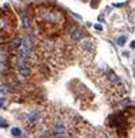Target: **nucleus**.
I'll return each mask as SVG.
<instances>
[{"instance_id":"1","label":"nucleus","mask_w":135,"mask_h":138,"mask_svg":"<svg viewBox=\"0 0 135 138\" xmlns=\"http://www.w3.org/2000/svg\"><path fill=\"white\" fill-rule=\"evenodd\" d=\"M34 18L38 26L48 34L60 32L66 23V17L63 14V11L52 6L37 7L34 12Z\"/></svg>"},{"instance_id":"2","label":"nucleus","mask_w":135,"mask_h":138,"mask_svg":"<svg viewBox=\"0 0 135 138\" xmlns=\"http://www.w3.org/2000/svg\"><path fill=\"white\" fill-rule=\"evenodd\" d=\"M15 25H17V21L12 12L0 14V34L1 36H7L8 33H11Z\"/></svg>"},{"instance_id":"3","label":"nucleus","mask_w":135,"mask_h":138,"mask_svg":"<svg viewBox=\"0 0 135 138\" xmlns=\"http://www.w3.org/2000/svg\"><path fill=\"white\" fill-rule=\"evenodd\" d=\"M19 55L25 56V58H32L33 56V42L29 37H25L21 40V45H19Z\"/></svg>"},{"instance_id":"4","label":"nucleus","mask_w":135,"mask_h":138,"mask_svg":"<svg viewBox=\"0 0 135 138\" xmlns=\"http://www.w3.org/2000/svg\"><path fill=\"white\" fill-rule=\"evenodd\" d=\"M70 36H71V38H72L74 41H79L81 38L83 37V30L79 29V27H74V29L71 30Z\"/></svg>"},{"instance_id":"5","label":"nucleus","mask_w":135,"mask_h":138,"mask_svg":"<svg viewBox=\"0 0 135 138\" xmlns=\"http://www.w3.org/2000/svg\"><path fill=\"white\" fill-rule=\"evenodd\" d=\"M38 120H40V114H38L37 111H32L27 115V122H29L30 124H35Z\"/></svg>"},{"instance_id":"6","label":"nucleus","mask_w":135,"mask_h":138,"mask_svg":"<svg viewBox=\"0 0 135 138\" xmlns=\"http://www.w3.org/2000/svg\"><path fill=\"white\" fill-rule=\"evenodd\" d=\"M108 79L111 81V82H113V83H119L118 75H116V74H113L112 71H109V73H108Z\"/></svg>"},{"instance_id":"7","label":"nucleus","mask_w":135,"mask_h":138,"mask_svg":"<svg viewBox=\"0 0 135 138\" xmlns=\"http://www.w3.org/2000/svg\"><path fill=\"white\" fill-rule=\"evenodd\" d=\"M22 22H23V26L25 27H30V22H29V18L27 17H22Z\"/></svg>"},{"instance_id":"8","label":"nucleus","mask_w":135,"mask_h":138,"mask_svg":"<svg viewBox=\"0 0 135 138\" xmlns=\"http://www.w3.org/2000/svg\"><path fill=\"white\" fill-rule=\"evenodd\" d=\"M11 134L14 135V137H18V135L21 134V130L18 129V127H14V129L11 130Z\"/></svg>"},{"instance_id":"9","label":"nucleus","mask_w":135,"mask_h":138,"mask_svg":"<svg viewBox=\"0 0 135 138\" xmlns=\"http://www.w3.org/2000/svg\"><path fill=\"white\" fill-rule=\"evenodd\" d=\"M126 40H127L126 36H121V37H119V38H118V44H119V45H123L124 42H126Z\"/></svg>"},{"instance_id":"10","label":"nucleus","mask_w":135,"mask_h":138,"mask_svg":"<svg viewBox=\"0 0 135 138\" xmlns=\"http://www.w3.org/2000/svg\"><path fill=\"white\" fill-rule=\"evenodd\" d=\"M11 44H12V47H18V45H21V38H15Z\"/></svg>"},{"instance_id":"11","label":"nucleus","mask_w":135,"mask_h":138,"mask_svg":"<svg viewBox=\"0 0 135 138\" xmlns=\"http://www.w3.org/2000/svg\"><path fill=\"white\" fill-rule=\"evenodd\" d=\"M94 27H96V29H97V30H101V29H102V27H101V25H96V26H94Z\"/></svg>"},{"instance_id":"12","label":"nucleus","mask_w":135,"mask_h":138,"mask_svg":"<svg viewBox=\"0 0 135 138\" xmlns=\"http://www.w3.org/2000/svg\"><path fill=\"white\" fill-rule=\"evenodd\" d=\"M131 48H135V41H132V42H131Z\"/></svg>"},{"instance_id":"13","label":"nucleus","mask_w":135,"mask_h":138,"mask_svg":"<svg viewBox=\"0 0 135 138\" xmlns=\"http://www.w3.org/2000/svg\"><path fill=\"white\" fill-rule=\"evenodd\" d=\"M0 107H3V100H0Z\"/></svg>"},{"instance_id":"14","label":"nucleus","mask_w":135,"mask_h":138,"mask_svg":"<svg viewBox=\"0 0 135 138\" xmlns=\"http://www.w3.org/2000/svg\"><path fill=\"white\" fill-rule=\"evenodd\" d=\"M134 77H135V74H134Z\"/></svg>"}]
</instances>
